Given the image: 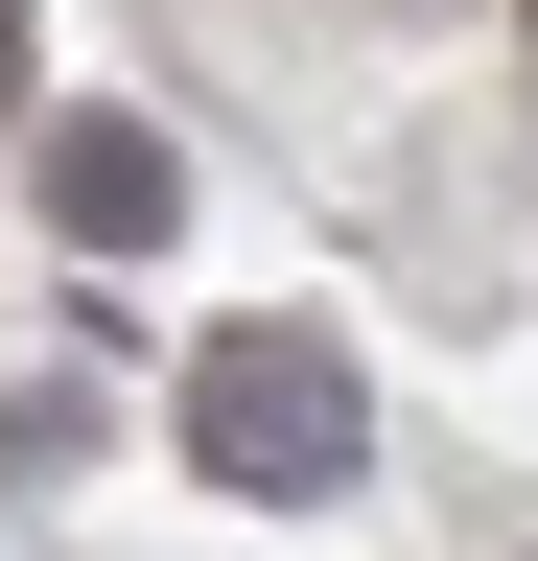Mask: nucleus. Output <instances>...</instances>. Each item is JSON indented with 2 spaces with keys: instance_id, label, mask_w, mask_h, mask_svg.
Returning <instances> with one entry per match:
<instances>
[{
  "instance_id": "nucleus-1",
  "label": "nucleus",
  "mask_w": 538,
  "mask_h": 561,
  "mask_svg": "<svg viewBox=\"0 0 538 561\" xmlns=\"http://www.w3.org/2000/svg\"><path fill=\"white\" fill-rule=\"evenodd\" d=\"M187 468L257 491V515H328L352 491V351L328 328H211L187 351Z\"/></svg>"
},
{
  "instance_id": "nucleus-2",
  "label": "nucleus",
  "mask_w": 538,
  "mask_h": 561,
  "mask_svg": "<svg viewBox=\"0 0 538 561\" xmlns=\"http://www.w3.org/2000/svg\"><path fill=\"white\" fill-rule=\"evenodd\" d=\"M47 234H71V257H164V210H187V164H164V140L141 117H47Z\"/></svg>"
}]
</instances>
